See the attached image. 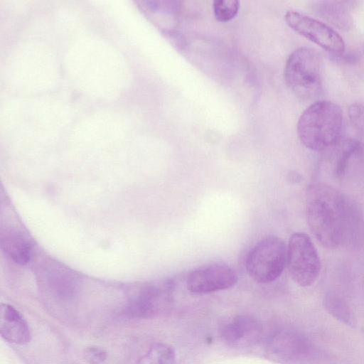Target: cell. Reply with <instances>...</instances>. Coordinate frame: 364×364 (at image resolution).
Wrapping results in <instances>:
<instances>
[{
  "mask_svg": "<svg viewBox=\"0 0 364 364\" xmlns=\"http://www.w3.org/2000/svg\"><path fill=\"white\" fill-rule=\"evenodd\" d=\"M306 221L316 240L332 249L342 244L358 248L364 242V218L351 200L325 184H314L308 191Z\"/></svg>",
  "mask_w": 364,
  "mask_h": 364,
  "instance_id": "cell-1",
  "label": "cell"
},
{
  "mask_svg": "<svg viewBox=\"0 0 364 364\" xmlns=\"http://www.w3.org/2000/svg\"><path fill=\"white\" fill-rule=\"evenodd\" d=\"M343 124L341 107L333 102L320 100L302 112L296 129L304 146L312 151H323L341 139Z\"/></svg>",
  "mask_w": 364,
  "mask_h": 364,
  "instance_id": "cell-2",
  "label": "cell"
},
{
  "mask_svg": "<svg viewBox=\"0 0 364 364\" xmlns=\"http://www.w3.org/2000/svg\"><path fill=\"white\" fill-rule=\"evenodd\" d=\"M322 59L314 49L301 47L288 57L284 77L289 88L302 100H311L322 90Z\"/></svg>",
  "mask_w": 364,
  "mask_h": 364,
  "instance_id": "cell-3",
  "label": "cell"
},
{
  "mask_svg": "<svg viewBox=\"0 0 364 364\" xmlns=\"http://www.w3.org/2000/svg\"><path fill=\"white\" fill-rule=\"evenodd\" d=\"M287 253L283 240L274 235L265 237L249 251L245 260L247 272L258 283L272 282L281 276L287 265Z\"/></svg>",
  "mask_w": 364,
  "mask_h": 364,
  "instance_id": "cell-4",
  "label": "cell"
},
{
  "mask_svg": "<svg viewBox=\"0 0 364 364\" xmlns=\"http://www.w3.org/2000/svg\"><path fill=\"white\" fill-rule=\"evenodd\" d=\"M287 266L291 279L300 287H309L317 280L321 263L306 234L297 232L291 235L287 245Z\"/></svg>",
  "mask_w": 364,
  "mask_h": 364,
  "instance_id": "cell-5",
  "label": "cell"
},
{
  "mask_svg": "<svg viewBox=\"0 0 364 364\" xmlns=\"http://www.w3.org/2000/svg\"><path fill=\"white\" fill-rule=\"evenodd\" d=\"M284 18L295 32L332 55L338 56L344 53L346 45L343 38L325 23L294 10L287 11Z\"/></svg>",
  "mask_w": 364,
  "mask_h": 364,
  "instance_id": "cell-6",
  "label": "cell"
},
{
  "mask_svg": "<svg viewBox=\"0 0 364 364\" xmlns=\"http://www.w3.org/2000/svg\"><path fill=\"white\" fill-rule=\"evenodd\" d=\"M174 283L166 279L142 284L132 296L129 311L134 316L153 318L164 313L171 301Z\"/></svg>",
  "mask_w": 364,
  "mask_h": 364,
  "instance_id": "cell-7",
  "label": "cell"
},
{
  "mask_svg": "<svg viewBox=\"0 0 364 364\" xmlns=\"http://www.w3.org/2000/svg\"><path fill=\"white\" fill-rule=\"evenodd\" d=\"M237 282V275L232 267L223 263H211L190 271L186 287L191 292L202 294L230 289Z\"/></svg>",
  "mask_w": 364,
  "mask_h": 364,
  "instance_id": "cell-8",
  "label": "cell"
},
{
  "mask_svg": "<svg viewBox=\"0 0 364 364\" xmlns=\"http://www.w3.org/2000/svg\"><path fill=\"white\" fill-rule=\"evenodd\" d=\"M261 331V325L253 316L237 315L228 320L220 327V335L228 343L242 346L253 341Z\"/></svg>",
  "mask_w": 364,
  "mask_h": 364,
  "instance_id": "cell-9",
  "label": "cell"
},
{
  "mask_svg": "<svg viewBox=\"0 0 364 364\" xmlns=\"http://www.w3.org/2000/svg\"><path fill=\"white\" fill-rule=\"evenodd\" d=\"M0 333L6 341L23 345L31 340V331L28 325L14 307L2 304L0 308Z\"/></svg>",
  "mask_w": 364,
  "mask_h": 364,
  "instance_id": "cell-10",
  "label": "cell"
},
{
  "mask_svg": "<svg viewBox=\"0 0 364 364\" xmlns=\"http://www.w3.org/2000/svg\"><path fill=\"white\" fill-rule=\"evenodd\" d=\"M327 159L335 176H344L352 160L359 156L363 151L361 143L355 139H340L327 149Z\"/></svg>",
  "mask_w": 364,
  "mask_h": 364,
  "instance_id": "cell-11",
  "label": "cell"
},
{
  "mask_svg": "<svg viewBox=\"0 0 364 364\" xmlns=\"http://www.w3.org/2000/svg\"><path fill=\"white\" fill-rule=\"evenodd\" d=\"M1 246L9 258L17 264H25L31 259V241L18 230H10L1 233Z\"/></svg>",
  "mask_w": 364,
  "mask_h": 364,
  "instance_id": "cell-12",
  "label": "cell"
},
{
  "mask_svg": "<svg viewBox=\"0 0 364 364\" xmlns=\"http://www.w3.org/2000/svg\"><path fill=\"white\" fill-rule=\"evenodd\" d=\"M316 13L334 26L348 30L352 26V18L347 9L339 2L318 1L315 5Z\"/></svg>",
  "mask_w": 364,
  "mask_h": 364,
  "instance_id": "cell-13",
  "label": "cell"
},
{
  "mask_svg": "<svg viewBox=\"0 0 364 364\" xmlns=\"http://www.w3.org/2000/svg\"><path fill=\"white\" fill-rule=\"evenodd\" d=\"M174 361L175 351L172 346L157 343L140 357L136 364H173Z\"/></svg>",
  "mask_w": 364,
  "mask_h": 364,
  "instance_id": "cell-14",
  "label": "cell"
},
{
  "mask_svg": "<svg viewBox=\"0 0 364 364\" xmlns=\"http://www.w3.org/2000/svg\"><path fill=\"white\" fill-rule=\"evenodd\" d=\"M323 303L326 309L333 317L345 324L353 325L350 308L341 296L332 293L326 294Z\"/></svg>",
  "mask_w": 364,
  "mask_h": 364,
  "instance_id": "cell-15",
  "label": "cell"
},
{
  "mask_svg": "<svg viewBox=\"0 0 364 364\" xmlns=\"http://www.w3.org/2000/svg\"><path fill=\"white\" fill-rule=\"evenodd\" d=\"M240 2L237 0H217L213 4V15L219 22H228L237 14Z\"/></svg>",
  "mask_w": 364,
  "mask_h": 364,
  "instance_id": "cell-16",
  "label": "cell"
},
{
  "mask_svg": "<svg viewBox=\"0 0 364 364\" xmlns=\"http://www.w3.org/2000/svg\"><path fill=\"white\" fill-rule=\"evenodd\" d=\"M84 356L90 364H100L106 359L107 353L100 347L90 346L85 349Z\"/></svg>",
  "mask_w": 364,
  "mask_h": 364,
  "instance_id": "cell-17",
  "label": "cell"
}]
</instances>
